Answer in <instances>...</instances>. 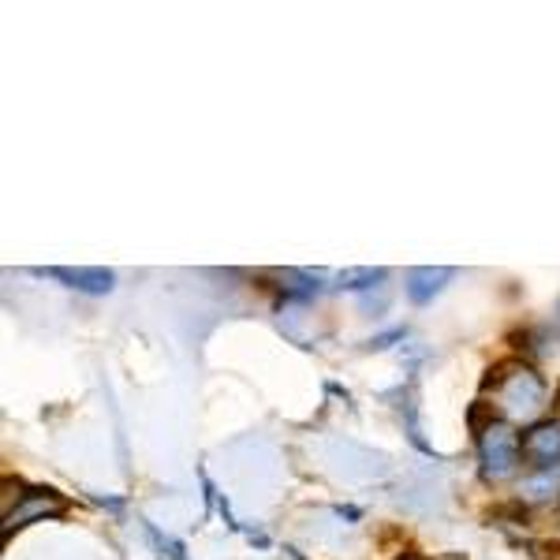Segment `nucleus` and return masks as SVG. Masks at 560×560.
Instances as JSON below:
<instances>
[{
  "label": "nucleus",
  "mask_w": 560,
  "mask_h": 560,
  "mask_svg": "<svg viewBox=\"0 0 560 560\" xmlns=\"http://www.w3.org/2000/svg\"><path fill=\"white\" fill-rule=\"evenodd\" d=\"M493 396H497V408L509 415V419L530 422L546 408V382L530 366H504V374L493 385Z\"/></svg>",
  "instance_id": "f257e3e1"
},
{
  "label": "nucleus",
  "mask_w": 560,
  "mask_h": 560,
  "mask_svg": "<svg viewBox=\"0 0 560 560\" xmlns=\"http://www.w3.org/2000/svg\"><path fill=\"white\" fill-rule=\"evenodd\" d=\"M478 459H482V478L486 482H509L520 471L523 459V441L509 422H490L478 433Z\"/></svg>",
  "instance_id": "f03ea898"
},
{
  "label": "nucleus",
  "mask_w": 560,
  "mask_h": 560,
  "mask_svg": "<svg viewBox=\"0 0 560 560\" xmlns=\"http://www.w3.org/2000/svg\"><path fill=\"white\" fill-rule=\"evenodd\" d=\"M523 456L538 467V471H553L560 464V422H538L523 438Z\"/></svg>",
  "instance_id": "7ed1b4c3"
},
{
  "label": "nucleus",
  "mask_w": 560,
  "mask_h": 560,
  "mask_svg": "<svg viewBox=\"0 0 560 560\" xmlns=\"http://www.w3.org/2000/svg\"><path fill=\"white\" fill-rule=\"evenodd\" d=\"M65 512V501H60L57 493H26L20 504H15V512H8L4 516V538L12 535V530L26 527L31 520H42V516H60Z\"/></svg>",
  "instance_id": "20e7f679"
},
{
  "label": "nucleus",
  "mask_w": 560,
  "mask_h": 560,
  "mask_svg": "<svg viewBox=\"0 0 560 560\" xmlns=\"http://www.w3.org/2000/svg\"><path fill=\"white\" fill-rule=\"evenodd\" d=\"M453 280V269L448 266H422V269H411L408 273V295L411 303H427L433 295L441 292V288Z\"/></svg>",
  "instance_id": "39448f33"
},
{
  "label": "nucleus",
  "mask_w": 560,
  "mask_h": 560,
  "mask_svg": "<svg viewBox=\"0 0 560 560\" xmlns=\"http://www.w3.org/2000/svg\"><path fill=\"white\" fill-rule=\"evenodd\" d=\"M45 273L68 280L79 292H108V288H113V273H108V269H45Z\"/></svg>",
  "instance_id": "423d86ee"
},
{
  "label": "nucleus",
  "mask_w": 560,
  "mask_h": 560,
  "mask_svg": "<svg viewBox=\"0 0 560 560\" xmlns=\"http://www.w3.org/2000/svg\"><path fill=\"white\" fill-rule=\"evenodd\" d=\"M557 490V475L546 471L541 478H530V482H523V497H530V501H546V497H553Z\"/></svg>",
  "instance_id": "0eeeda50"
}]
</instances>
